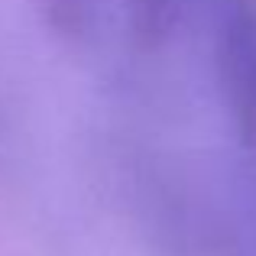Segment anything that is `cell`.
Instances as JSON below:
<instances>
[{"mask_svg": "<svg viewBox=\"0 0 256 256\" xmlns=\"http://www.w3.org/2000/svg\"><path fill=\"white\" fill-rule=\"evenodd\" d=\"M214 78L237 133L256 146V6L227 4L214 32Z\"/></svg>", "mask_w": 256, "mask_h": 256, "instance_id": "obj_1", "label": "cell"}, {"mask_svg": "<svg viewBox=\"0 0 256 256\" xmlns=\"http://www.w3.org/2000/svg\"><path fill=\"white\" fill-rule=\"evenodd\" d=\"M130 4H133V16H136L140 30L156 32V30H166L175 20V10H178L182 0H130Z\"/></svg>", "mask_w": 256, "mask_h": 256, "instance_id": "obj_2", "label": "cell"}]
</instances>
